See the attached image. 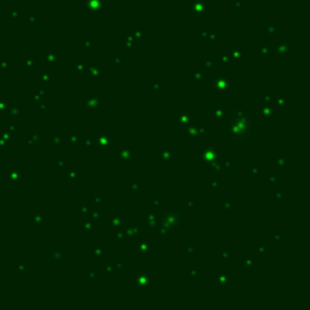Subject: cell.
I'll return each instance as SVG.
<instances>
[{
    "instance_id": "cell-1",
    "label": "cell",
    "mask_w": 310,
    "mask_h": 310,
    "mask_svg": "<svg viewBox=\"0 0 310 310\" xmlns=\"http://www.w3.org/2000/svg\"><path fill=\"white\" fill-rule=\"evenodd\" d=\"M212 86H215L216 90H220L219 92H225L229 88V81L228 80H225V82L220 81V77H219V79H217L215 82H212Z\"/></svg>"
},
{
    "instance_id": "cell-2",
    "label": "cell",
    "mask_w": 310,
    "mask_h": 310,
    "mask_svg": "<svg viewBox=\"0 0 310 310\" xmlns=\"http://www.w3.org/2000/svg\"><path fill=\"white\" fill-rule=\"evenodd\" d=\"M217 156H218V151L215 148H210V149H207L202 154V159H206V160H209V159H216Z\"/></svg>"
},
{
    "instance_id": "cell-3",
    "label": "cell",
    "mask_w": 310,
    "mask_h": 310,
    "mask_svg": "<svg viewBox=\"0 0 310 310\" xmlns=\"http://www.w3.org/2000/svg\"><path fill=\"white\" fill-rule=\"evenodd\" d=\"M98 144L101 148H107L110 144V137L108 135H101L98 137Z\"/></svg>"
},
{
    "instance_id": "cell-4",
    "label": "cell",
    "mask_w": 310,
    "mask_h": 310,
    "mask_svg": "<svg viewBox=\"0 0 310 310\" xmlns=\"http://www.w3.org/2000/svg\"><path fill=\"white\" fill-rule=\"evenodd\" d=\"M212 115H213V118H216L217 120H220V119H223V116H224V112L222 109H219V108H217V109H215L212 112Z\"/></svg>"
},
{
    "instance_id": "cell-5",
    "label": "cell",
    "mask_w": 310,
    "mask_h": 310,
    "mask_svg": "<svg viewBox=\"0 0 310 310\" xmlns=\"http://www.w3.org/2000/svg\"><path fill=\"white\" fill-rule=\"evenodd\" d=\"M178 120H180V122H184V125L185 124H189L190 122V116L188 114H181L180 115V118H178Z\"/></svg>"
},
{
    "instance_id": "cell-6",
    "label": "cell",
    "mask_w": 310,
    "mask_h": 310,
    "mask_svg": "<svg viewBox=\"0 0 310 310\" xmlns=\"http://www.w3.org/2000/svg\"><path fill=\"white\" fill-rule=\"evenodd\" d=\"M271 113H273V109H271V108H269L268 106H265V107H263V108H262V114H263L264 116H270V115H271Z\"/></svg>"
},
{
    "instance_id": "cell-7",
    "label": "cell",
    "mask_w": 310,
    "mask_h": 310,
    "mask_svg": "<svg viewBox=\"0 0 310 310\" xmlns=\"http://www.w3.org/2000/svg\"><path fill=\"white\" fill-rule=\"evenodd\" d=\"M130 155H131L130 149H127V151H125V149L120 151V159H130Z\"/></svg>"
},
{
    "instance_id": "cell-8",
    "label": "cell",
    "mask_w": 310,
    "mask_h": 310,
    "mask_svg": "<svg viewBox=\"0 0 310 310\" xmlns=\"http://www.w3.org/2000/svg\"><path fill=\"white\" fill-rule=\"evenodd\" d=\"M162 159H166V160H171V159H172L171 151H162Z\"/></svg>"
},
{
    "instance_id": "cell-9",
    "label": "cell",
    "mask_w": 310,
    "mask_h": 310,
    "mask_svg": "<svg viewBox=\"0 0 310 310\" xmlns=\"http://www.w3.org/2000/svg\"><path fill=\"white\" fill-rule=\"evenodd\" d=\"M251 175H253L254 177H258V176H259V168H258V167L251 168Z\"/></svg>"
},
{
    "instance_id": "cell-10",
    "label": "cell",
    "mask_w": 310,
    "mask_h": 310,
    "mask_svg": "<svg viewBox=\"0 0 310 310\" xmlns=\"http://www.w3.org/2000/svg\"><path fill=\"white\" fill-rule=\"evenodd\" d=\"M215 187V188H219V183L218 181H212V188Z\"/></svg>"
}]
</instances>
